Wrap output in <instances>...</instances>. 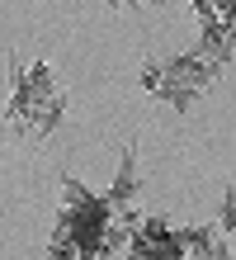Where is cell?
Segmentation results:
<instances>
[{
	"label": "cell",
	"mask_w": 236,
	"mask_h": 260,
	"mask_svg": "<svg viewBox=\"0 0 236 260\" xmlns=\"http://www.w3.org/2000/svg\"><path fill=\"white\" fill-rule=\"evenodd\" d=\"M66 118V90L47 62L10 57V100H5V133L19 142H47Z\"/></svg>",
	"instance_id": "cell-1"
},
{
	"label": "cell",
	"mask_w": 236,
	"mask_h": 260,
	"mask_svg": "<svg viewBox=\"0 0 236 260\" xmlns=\"http://www.w3.org/2000/svg\"><path fill=\"white\" fill-rule=\"evenodd\" d=\"M222 71H227V67L198 57L194 48H189V52H175V57H161V62H156V85H151V95L165 100L175 114H189V109H194V104L217 85V76H222Z\"/></svg>",
	"instance_id": "cell-2"
},
{
	"label": "cell",
	"mask_w": 236,
	"mask_h": 260,
	"mask_svg": "<svg viewBox=\"0 0 236 260\" xmlns=\"http://www.w3.org/2000/svg\"><path fill=\"white\" fill-rule=\"evenodd\" d=\"M137 194H142V166H137V147H123L118 171H114V180H109L104 199H109L114 208H132V204H137Z\"/></svg>",
	"instance_id": "cell-3"
},
{
	"label": "cell",
	"mask_w": 236,
	"mask_h": 260,
	"mask_svg": "<svg viewBox=\"0 0 236 260\" xmlns=\"http://www.w3.org/2000/svg\"><path fill=\"white\" fill-rule=\"evenodd\" d=\"M180 251L184 260H231V237L217 227H180Z\"/></svg>",
	"instance_id": "cell-4"
},
{
	"label": "cell",
	"mask_w": 236,
	"mask_h": 260,
	"mask_svg": "<svg viewBox=\"0 0 236 260\" xmlns=\"http://www.w3.org/2000/svg\"><path fill=\"white\" fill-rule=\"evenodd\" d=\"M194 52L208 57V62H217V67H227L231 62V19H208L203 34H198V43H194Z\"/></svg>",
	"instance_id": "cell-5"
},
{
	"label": "cell",
	"mask_w": 236,
	"mask_h": 260,
	"mask_svg": "<svg viewBox=\"0 0 236 260\" xmlns=\"http://www.w3.org/2000/svg\"><path fill=\"white\" fill-rule=\"evenodd\" d=\"M231 5H236V0H194V14H198V24H208V19H231Z\"/></svg>",
	"instance_id": "cell-6"
},
{
	"label": "cell",
	"mask_w": 236,
	"mask_h": 260,
	"mask_svg": "<svg viewBox=\"0 0 236 260\" xmlns=\"http://www.w3.org/2000/svg\"><path fill=\"white\" fill-rule=\"evenodd\" d=\"M47 260H81V255H76V246H71V237L61 232V227L52 232V241H47Z\"/></svg>",
	"instance_id": "cell-7"
},
{
	"label": "cell",
	"mask_w": 236,
	"mask_h": 260,
	"mask_svg": "<svg viewBox=\"0 0 236 260\" xmlns=\"http://www.w3.org/2000/svg\"><path fill=\"white\" fill-rule=\"evenodd\" d=\"M231 222H236V204H231V189L222 194V208H217V232L231 237Z\"/></svg>",
	"instance_id": "cell-8"
},
{
	"label": "cell",
	"mask_w": 236,
	"mask_h": 260,
	"mask_svg": "<svg viewBox=\"0 0 236 260\" xmlns=\"http://www.w3.org/2000/svg\"><path fill=\"white\" fill-rule=\"evenodd\" d=\"M104 5H114V10H142V5H156V0H104Z\"/></svg>",
	"instance_id": "cell-9"
}]
</instances>
